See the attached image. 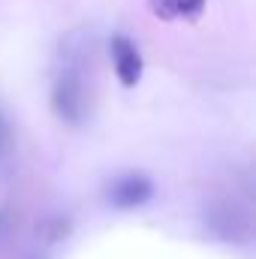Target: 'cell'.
Wrapping results in <instances>:
<instances>
[{
	"instance_id": "obj_1",
	"label": "cell",
	"mask_w": 256,
	"mask_h": 259,
	"mask_svg": "<svg viewBox=\"0 0 256 259\" xmlns=\"http://www.w3.org/2000/svg\"><path fill=\"white\" fill-rule=\"evenodd\" d=\"M61 64L52 75V112L69 124L78 127L91 115V88L84 81V46H72V39L61 42Z\"/></svg>"
},
{
	"instance_id": "obj_2",
	"label": "cell",
	"mask_w": 256,
	"mask_h": 259,
	"mask_svg": "<svg viewBox=\"0 0 256 259\" xmlns=\"http://www.w3.org/2000/svg\"><path fill=\"white\" fill-rule=\"evenodd\" d=\"M154 193H157V187L145 172H124L106 187V202L118 211H133V208L148 205Z\"/></svg>"
},
{
	"instance_id": "obj_3",
	"label": "cell",
	"mask_w": 256,
	"mask_h": 259,
	"mask_svg": "<svg viewBox=\"0 0 256 259\" xmlns=\"http://www.w3.org/2000/svg\"><path fill=\"white\" fill-rule=\"evenodd\" d=\"M109 55H112V69H115V78L121 81V88L133 91L139 81H142V72H145V61H142V52H139V42L127 36V33H115L109 39Z\"/></svg>"
},
{
	"instance_id": "obj_4",
	"label": "cell",
	"mask_w": 256,
	"mask_h": 259,
	"mask_svg": "<svg viewBox=\"0 0 256 259\" xmlns=\"http://www.w3.org/2000/svg\"><path fill=\"white\" fill-rule=\"evenodd\" d=\"M205 3L208 0H148L151 12L163 21H196L202 12H205Z\"/></svg>"
},
{
	"instance_id": "obj_5",
	"label": "cell",
	"mask_w": 256,
	"mask_h": 259,
	"mask_svg": "<svg viewBox=\"0 0 256 259\" xmlns=\"http://www.w3.org/2000/svg\"><path fill=\"white\" fill-rule=\"evenodd\" d=\"M3 145H6V121L0 118V151H3Z\"/></svg>"
}]
</instances>
